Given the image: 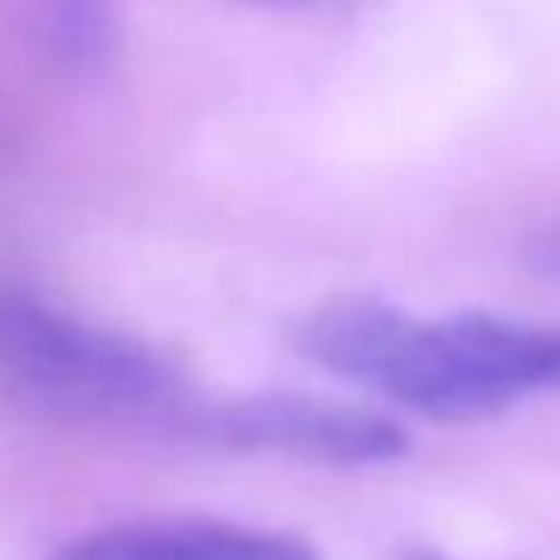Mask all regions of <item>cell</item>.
Segmentation results:
<instances>
[{
    "instance_id": "6da1fadb",
    "label": "cell",
    "mask_w": 560,
    "mask_h": 560,
    "mask_svg": "<svg viewBox=\"0 0 560 560\" xmlns=\"http://www.w3.org/2000/svg\"><path fill=\"white\" fill-rule=\"evenodd\" d=\"M293 348L323 372L427 422H487L560 392V328L497 313L417 317L342 293L298 317Z\"/></svg>"
},
{
    "instance_id": "7a4b0ae2",
    "label": "cell",
    "mask_w": 560,
    "mask_h": 560,
    "mask_svg": "<svg viewBox=\"0 0 560 560\" xmlns=\"http://www.w3.org/2000/svg\"><path fill=\"white\" fill-rule=\"evenodd\" d=\"M0 397L65 427L170 432H194L203 407L159 348L21 288H0Z\"/></svg>"
},
{
    "instance_id": "3957f363",
    "label": "cell",
    "mask_w": 560,
    "mask_h": 560,
    "mask_svg": "<svg viewBox=\"0 0 560 560\" xmlns=\"http://www.w3.org/2000/svg\"><path fill=\"white\" fill-rule=\"evenodd\" d=\"M189 436H209L233 452H268L323 466H382L407 452V432L392 417L307 392H248L203 402Z\"/></svg>"
},
{
    "instance_id": "277c9868",
    "label": "cell",
    "mask_w": 560,
    "mask_h": 560,
    "mask_svg": "<svg viewBox=\"0 0 560 560\" xmlns=\"http://www.w3.org/2000/svg\"><path fill=\"white\" fill-rule=\"evenodd\" d=\"M50 560H323L283 530L223 526V521H139L60 546Z\"/></svg>"
},
{
    "instance_id": "5b68a950",
    "label": "cell",
    "mask_w": 560,
    "mask_h": 560,
    "mask_svg": "<svg viewBox=\"0 0 560 560\" xmlns=\"http://www.w3.org/2000/svg\"><path fill=\"white\" fill-rule=\"evenodd\" d=\"M40 5H45V15H50L65 50H95L100 45L105 0H40Z\"/></svg>"
},
{
    "instance_id": "8992f818",
    "label": "cell",
    "mask_w": 560,
    "mask_h": 560,
    "mask_svg": "<svg viewBox=\"0 0 560 560\" xmlns=\"http://www.w3.org/2000/svg\"><path fill=\"white\" fill-rule=\"evenodd\" d=\"M397 560H456V556H446V550H427V546H417V550H402Z\"/></svg>"
},
{
    "instance_id": "52a82bcc",
    "label": "cell",
    "mask_w": 560,
    "mask_h": 560,
    "mask_svg": "<svg viewBox=\"0 0 560 560\" xmlns=\"http://www.w3.org/2000/svg\"><path fill=\"white\" fill-rule=\"evenodd\" d=\"M258 5H288V0H258Z\"/></svg>"
}]
</instances>
